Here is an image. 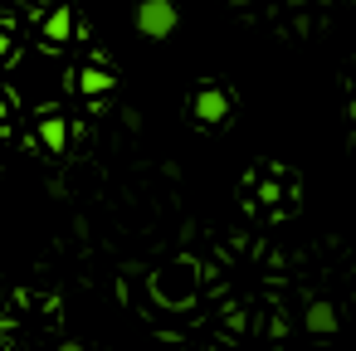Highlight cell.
I'll return each mask as SVG.
<instances>
[{
  "mask_svg": "<svg viewBox=\"0 0 356 351\" xmlns=\"http://www.w3.org/2000/svg\"><path fill=\"white\" fill-rule=\"evenodd\" d=\"M59 351H83V346H79V341H64V346H59Z\"/></svg>",
  "mask_w": 356,
  "mask_h": 351,
  "instance_id": "obj_7",
  "label": "cell"
},
{
  "mask_svg": "<svg viewBox=\"0 0 356 351\" xmlns=\"http://www.w3.org/2000/svg\"><path fill=\"white\" fill-rule=\"evenodd\" d=\"M40 142H44L49 152H64V142H69V127H64L59 117H44V122H40Z\"/></svg>",
  "mask_w": 356,
  "mask_h": 351,
  "instance_id": "obj_5",
  "label": "cell"
},
{
  "mask_svg": "<svg viewBox=\"0 0 356 351\" xmlns=\"http://www.w3.org/2000/svg\"><path fill=\"white\" fill-rule=\"evenodd\" d=\"M351 307H356V297H351Z\"/></svg>",
  "mask_w": 356,
  "mask_h": 351,
  "instance_id": "obj_11",
  "label": "cell"
},
{
  "mask_svg": "<svg viewBox=\"0 0 356 351\" xmlns=\"http://www.w3.org/2000/svg\"><path fill=\"white\" fill-rule=\"evenodd\" d=\"M302 327H307V332H317V336H332V332L341 327V317H337V307H332V302H312V307H307V317H302Z\"/></svg>",
  "mask_w": 356,
  "mask_h": 351,
  "instance_id": "obj_3",
  "label": "cell"
},
{
  "mask_svg": "<svg viewBox=\"0 0 356 351\" xmlns=\"http://www.w3.org/2000/svg\"><path fill=\"white\" fill-rule=\"evenodd\" d=\"M79 88H83V93H108V88H113V74H103V69H83V74H79Z\"/></svg>",
  "mask_w": 356,
  "mask_h": 351,
  "instance_id": "obj_6",
  "label": "cell"
},
{
  "mask_svg": "<svg viewBox=\"0 0 356 351\" xmlns=\"http://www.w3.org/2000/svg\"><path fill=\"white\" fill-rule=\"evenodd\" d=\"M0 117H6V103H0Z\"/></svg>",
  "mask_w": 356,
  "mask_h": 351,
  "instance_id": "obj_10",
  "label": "cell"
},
{
  "mask_svg": "<svg viewBox=\"0 0 356 351\" xmlns=\"http://www.w3.org/2000/svg\"><path fill=\"white\" fill-rule=\"evenodd\" d=\"M195 117H200V122H225V117H229V98H225L220 88H200V93H195Z\"/></svg>",
  "mask_w": 356,
  "mask_h": 351,
  "instance_id": "obj_2",
  "label": "cell"
},
{
  "mask_svg": "<svg viewBox=\"0 0 356 351\" xmlns=\"http://www.w3.org/2000/svg\"><path fill=\"white\" fill-rule=\"evenodd\" d=\"M0 302H6V283H0Z\"/></svg>",
  "mask_w": 356,
  "mask_h": 351,
  "instance_id": "obj_9",
  "label": "cell"
},
{
  "mask_svg": "<svg viewBox=\"0 0 356 351\" xmlns=\"http://www.w3.org/2000/svg\"><path fill=\"white\" fill-rule=\"evenodd\" d=\"M137 30L147 40H166L176 30V6H171V0H142V6H137Z\"/></svg>",
  "mask_w": 356,
  "mask_h": 351,
  "instance_id": "obj_1",
  "label": "cell"
},
{
  "mask_svg": "<svg viewBox=\"0 0 356 351\" xmlns=\"http://www.w3.org/2000/svg\"><path fill=\"white\" fill-rule=\"evenodd\" d=\"M6 49H10V40H6V35H0V54H6Z\"/></svg>",
  "mask_w": 356,
  "mask_h": 351,
  "instance_id": "obj_8",
  "label": "cell"
},
{
  "mask_svg": "<svg viewBox=\"0 0 356 351\" xmlns=\"http://www.w3.org/2000/svg\"><path fill=\"white\" fill-rule=\"evenodd\" d=\"M44 35H49V40H54V44H59V40H69V35H74V15H69V6H59V10H54V15H49V20H44Z\"/></svg>",
  "mask_w": 356,
  "mask_h": 351,
  "instance_id": "obj_4",
  "label": "cell"
}]
</instances>
